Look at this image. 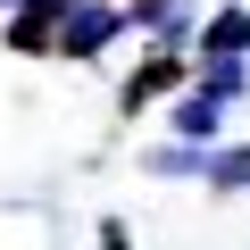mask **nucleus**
<instances>
[{
	"label": "nucleus",
	"mask_w": 250,
	"mask_h": 250,
	"mask_svg": "<svg viewBox=\"0 0 250 250\" xmlns=\"http://www.w3.org/2000/svg\"><path fill=\"white\" fill-rule=\"evenodd\" d=\"M117 34H125V9H117V0H75V9L59 17V34H50V59H100Z\"/></svg>",
	"instance_id": "obj_1"
},
{
	"label": "nucleus",
	"mask_w": 250,
	"mask_h": 250,
	"mask_svg": "<svg viewBox=\"0 0 250 250\" xmlns=\"http://www.w3.org/2000/svg\"><path fill=\"white\" fill-rule=\"evenodd\" d=\"M217 125H225V100H208L200 83L175 100V142H192V150H217Z\"/></svg>",
	"instance_id": "obj_6"
},
{
	"label": "nucleus",
	"mask_w": 250,
	"mask_h": 250,
	"mask_svg": "<svg viewBox=\"0 0 250 250\" xmlns=\"http://www.w3.org/2000/svg\"><path fill=\"white\" fill-rule=\"evenodd\" d=\"M200 184L208 192H250V142H217L200 159Z\"/></svg>",
	"instance_id": "obj_8"
},
{
	"label": "nucleus",
	"mask_w": 250,
	"mask_h": 250,
	"mask_svg": "<svg viewBox=\"0 0 250 250\" xmlns=\"http://www.w3.org/2000/svg\"><path fill=\"white\" fill-rule=\"evenodd\" d=\"M0 9H17V0H0Z\"/></svg>",
	"instance_id": "obj_11"
},
{
	"label": "nucleus",
	"mask_w": 250,
	"mask_h": 250,
	"mask_svg": "<svg viewBox=\"0 0 250 250\" xmlns=\"http://www.w3.org/2000/svg\"><path fill=\"white\" fill-rule=\"evenodd\" d=\"M184 75H192V59H175V50H150V59H142L134 75H125L117 108H125V117H142V108H150V100H167V92H175Z\"/></svg>",
	"instance_id": "obj_3"
},
{
	"label": "nucleus",
	"mask_w": 250,
	"mask_h": 250,
	"mask_svg": "<svg viewBox=\"0 0 250 250\" xmlns=\"http://www.w3.org/2000/svg\"><path fill=\"white\" fill-rule=\"evenodd\" d=\"M192 83H200L208 100H225V108H233V100L250 92V59H192Z\"/></svg>",
	"instance_id": "obj_7"
},
{
	"label": "nucleus",
	"mask_w": 250,
	"mask_h": 250,
	"mask_svg": "<svg viewBox=\"0 0 250 250\" xmlns=\"http://www.w3.org/2000/svg\"><path fill=\"white\" fill-rule=\"evenodd\" d=\"M75 9V0H17L9 9V50H25V59H50V34H59V17Z\"/></svg>",
	"instance_id": "obj_4"
},
{
	"label": "nucleus",
	"mask_w": 250,
	"mask_h": 250,
	"mask_svg": "<svg viewBox=\"0 0 250 250\" xmlns=\"http://www.w3.org/2000/svg\"><path fill=\"white\" fill-rule=\"evenodd\" d=\"M92 250H134V242H125V225H100V242Z\"/></svg>",
	"instance_id": "obj_10"
},
{
	"label": "nucleus",
	"mask_w": 250,
	"mask_h": 250,
	"mask_svg": "<svg viewBox=\"0 0 250 250\" xmlns=\"http://www.w3.org/2000/svg\"><path fill=\"white\" fill-rule=\"evenodd\" d=\"M192 59H250V9H217L208 25H192Z\"/></svg>",
	"instance_id": "obj_5"
},
{
	"label": "nucleus",
	"mask_w": 250,
	"mask_h": 250,
	"mask_svg": "<svg viewBox=\"0 0 250 250\" xmlns=\"http://www.w3.org/2000/svg\"><path fill=\"white\" fill-rule=\"evenodd\" d=\"M200 159L208 150H192V142H159L150 150V175H200Z\"/></svg>",
	"instance_id": "obj_9"
},
{
	"label": "nucleus",
	"mask_w": 250,
	"mask_h": 250,
	"mask_svg": "<svg viewBox=\"0 0 250 250\" xmlns=\"http://www.w3.org/2000/svg\"><path fill=\"white\" fill-rule=\"evenodd\" d=\"M125 34H150V50L192 59V9L184 0H125Z\"/></svg>",
	"instance_id": "obj_2"
}]
</instances>
